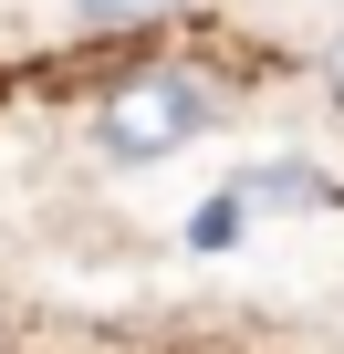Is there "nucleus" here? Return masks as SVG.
<instances>
[{
    "mask_svg": "<svg viewBox=\"0 0 344 354\" xmlns=\"http://www.w3.org/2000/svg\"><path fill=\"white\" fill-rule=\"evenodd\" d=\"M209 73H188V63H146V73H125L115 94H105V115H94V146L115 156V167H156V156H178L199 125H209Z\"/></svg>",
    "mask_w": 344,
    "mask_h": 354,
    "instance_id": "f257e3e1",
    "label": "nucleus"
},
{
    "mask_svg": "<svg viewBox=\"0 0 344 354\" xmlns=\"http://www.w3.org/2000/svg\"><path fill=\"white\" fill-rule=\"evenodd\" d=\"M73 21L84 32H146V21H167V0H73Z\"/></svg>",
    "mask_w": 344,
    "mask_h": 354,
    "instance_id": "f03ea898",
    "label": "nucleus"
},
{
    "mask_svg": "<svg viewBox=\"0 0 344 354\" xmlns=\"http://www.w3.org/2000/svg\"><path fill=\"white\" fill-rule=\"evenodd\" d=\"M323 84H334V94H344V32H334V42H323Z\"/></svg>",
    "mask_w": 344,
    "mask_h": 354,
    "instance_id": "7ed1b4c3",
    "label": "nucleus"
}]
</instances>
